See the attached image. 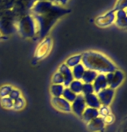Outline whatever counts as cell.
I'll use <instances>...</instances> for the list:
<instances>
[{
	"mask_svg": "<svg viewBox=\"0 0 127 132\" xmlns=\"http://www.w3.org/2000/svg\"><path fill=\"white\" fill-rule=\"evenodd\" d=\"M124 11H125V13H126V15H127V8H126L125 10H124Z\"/></svg>",
	"mask_w": 127,
	"mask_h": 132,
	"instance_id": "34",
	"label": "cell"
},
{
	"mask_svg": "<svg viewBox=\"0 0 127 132\" xmlns=\"http://www.w3.org/2000/svg\"><path fill=\"white\" fill-rule=\"evenodd\" d=\"M116 16V11L115 10H111L109 11H106V13L99 15L95 18V24L100 28H106L111 25H113L115 22Z\"/></svg>",
	"mask_w": 127,
	"mask_h": 132,
	"instance_id": "6",
	"label": "cell"
},
{
	"mask_svg": "<svg viewBox=\"0 0 127 132\" xmlns=\"http://www.w3.org/2000/svg\"><path fill=\"white\" fill-rule=\"evenodd\" d=\"M82 54L81 64L86 69L96 72L97 73L106 74L117 70L116 65L102 53L97 51H86Z\"/></svg>",
	"mask_w": 127,
	"mask_h": 132,
	"instance_id": "2",
	"label": "cell"
},
{
	"mask_svg": "<svg viewBox=\"0 0 127 132\" xmlns=\"http://www.w3.org/2000/svg\"><path fill=\"white\" fill-rule=\"evenodd\" d=\"M23 96V94H22V92L19 90L18 88H16V87H13V89L11 90V93H10V95L8 96L10 98L12 99L13 101H15L16 99L19 98L20 97Z\"/></svg>",
	"mask_w": 127,
	"mask_h": 132,
	"instance_id": "29",
	"label": "cell"
},
{
	"mask_svg": "<svg viewBox=\"0 0 127 132\" xmlns=\"http://www.w3.org/2000/svg\"><path fill=\"white\" fill-rule=\"evenodd\" d=\"M51 104L54 106V109L57 111H61L64 113H69L72 112L71 110V103H69L64 99L62 97H58V98H51Z\"/></svg>",
	"mask_w": 127,
	"mask_h": 132,
	"instance_id": "8",
	"label": "cell"
},
{
	"mask_svg": "<svg viewBox=\"0 0 127 132\" xmlns=\"http://www.w3.org/2000/svg\"><path fill=\"white\" fill-rule=\"evenodd\" d=\"M127 8V0H117L115 6L113 10L115 11H120V10H125Z\"/></svg>",
	"mask_w": 127,
	"mask_h": 132,
	"instance_id": "30",
	"label": "cell"
},
{
	"mask_svg": "<svg viewBox=\"0 0 127 132\" xmlns=\"http://www.w3.org/2000/svg\"><path fill=\"white\" fill-rule=\"evenodd\" d=\"M93 91L95 94H97L99 92H100L101 90H103L105 88H107L108 85H107V81H106V74L98 73L96 79H94V81L93 82Z\"/></svg>",
	"mask_w": 127,
	"mask_h": 132,
	"instance_id": "12",
	"label": "cell"
},
{
	"mask_svg": "<svg viewBox=\"0 0 127 132\" xmlns=\"http://www.w3.org/2000/svg\"><path fill=\"white\" fill-rule=\"evenodd\" d=\"M16 30L23 38L32 39L38 34L36 23L31 15L22 17L16 23Z\"/></svg>",
	"mask_w": 127,
	"mask_h": 132,
	"instance_id": "3",
	"label": "cell"
},
{
	"mask_svg": "<svg viewBox=\"0 0 127 132\" xmlns=\"http://www.w3.org/2000/svg\"><path fill=\"white\" fill-rule=\"evenodd\" d=\"M61 97L64 99H66L68 102H69V103H73L74 101V99L76 98L77 95L74 92H72L68 87H65L63 90V93H62Z\"/></svg>",
	"mask_w": 127,
	"mask_h": 132,
	"instance_id": "22",
	"label": "cell"
},
{
	"mask_svg": "<svg viewBox=\"0 0 127 132\" xmlns=\"http://www.w3.org/2000/svg\"><path fill=\"white\" fill-rule=\"evenodd\" d=\"M61 74L63 77L64 82H63V86L65 87H68V86L70 85V83L74 80V77L73 73H72V69L70 68H68L65 63H62L61 65H60L58 70Z\"/></svg>",
	"mask_w": 127,
	"mask_h": 132,
	"instance_id": "10",
	"label": "cell"
},
{
	"mask_svg": "<svg viewBox=\"0 0 127 132\" xmlns=\"http://www.w3.org/2000/svg\"><path fill=\"white\" fill-rule=\"evenodd\" d=\"M12 89H13V86L9 84L3 85V86H0V98L8 97Z\"/></svg>",
	"mask_w": 127,
	"mask_h": 132,
	"instance_id": "24",
	"label": "cell"
},
{
	"mask_svg": "<svg viewBox=\"0 0 127 132\" xmlns=\"http://www.w3.org/2000/svg\"><path fill=\"white\" fill-rule=\"evenodd\" d=\"M82 86H83V82L81 80H76V79H74V80L70 83V85L68 86V88L70 89L72 92H74L76 95H79V94H81Z\"/></svg>",
	"mask_w": 127,
	"mask_h": 132,
	"instance_id": "21",
	"label": "cell"
},
{
	"mask_svg": "<svg viewBox=\"0 0 127 132\" xmlns=\"http://www.w3.org/2000/svg\"><path fill=\"white\" fill-rule=\"evenodd\" d=\"M97 117H99V111L98 109H94V108H90V107H86L85 109L84 112L82 113L81 118L85 123L88 124L89 122H91L93 119L96 118Z\"/></svg>",
	"mask_w": 127,
	"mask_h": 132,
	"instance_id": "15",
	"label": "cell"
},
{
	"mask_svg": "<svg viewBox=\"0 0 127 132\" xmlns=\"http://www.w3.org/2000/svg\"><path fill=\"white\" fill-rule=\"evenodd\" d=\"M114 23L116 24L117 27H118L120 29H127V15L124 10L116 11Z\"/></svg>",
	"mask_w": 127,
	"mask_h": 132,
	"instance_id": "14",
	"label": "cell"
},
{
	"mask_svg": "<svg viewBox=\"0 0 127 132\" xmlns=\"http://www.w3.org/2000/svg\"><path fill=\"white\" fill-rule=\"evenodd\" d=\"M88 128L92 132H104L106 123L101 117H97L88 123Z\"/></svg>",
	"mask_w": 127,
	"mask_h": 132,
	"instance_id": "11",
	"label": "cell"
},
{
	"mask_svg": "<svg viewBox=\"0 0 127 132\" xmlns=\"http://www.w3.org/2000/svg\"><path fill=\"white\" fill-rule=\"evenodd\" d=\"M1 38H2V34L0 33V39H1Z\"/></svg>",
	"mask_w": 127,
	"mask_h": 132,
	"instance_id": "35",
	"label": "cell"
},
{
	"mask_svg": "<svg viewBox=\"0 0 127 132\" xmlns=\"http://www.w3.org/2000/svg\"><path fill=\"white\" fill-rule=\"evenodd\" d=\"M86 108V104L85 102L84 96L82 94L77 95L76 98L73 103H71V110L77 117L81 118L82 113L84 112L85 109Z\"/></svg>",
	"mask_w": 127,
	"mask_h": 132,
	"instance_id": "9",
	"label": "cell"
},
{
	"mask_svg": "<svg viewBox=\"0 0 127 132\" xmlns=\"http://www.w3.org/2000/svg\"><path fill=\"white\" fill-rule=\"evenodd\" d=\"M65 86L63 85H57V84H52L49 88V93H50L52 98H58L61 97L63 90Z\"/></svg>",
	"mask_w": 127,
	"mask_h": 132,
	"instance_id": "19",
	"label": "cell"
},
{
	"mask_svg": "<svg viewBox=\"0 0 127 132\" xmlns=\"http://www.w3.org/2000/svg\"><path fill=\"white\" fill-rule=\"evenodd\" d=\"M106 79L107 81L108 87L113 90H115L120 85L123 83L124 79V74L120 70H115L112 73H108L106 74Z\"/></svg>",
	"mask_w": 127,
	"mask_h": 132,
	"instance_id": "5",
	"label": "cell"
},
{
	"mask_svg": "<svg viewBox=\"0 0 127 132\" xmlns=\"http://www.w3.org/2000/svg\"><path fill=\"white\" fill-rule=\"evenodd\" d=\"M13 100L11 99L9 97L0 98V105L5 110H12L13 108Z\"/></svg>",
	"mask_w": 127,
	"mask_h": 132,
	"instance_id": "25",
	"label": "cell"
},
{
	"mask_svg": "<svg viewBox=\"0 0 127 132\" xmlns=\"http://www.w3.org/2000/svg\"><path fill=\"white\" fill-rule=\"evenodd\" d=\"M97 75H98V73L96 72L89 70V69H86L83 76H82L81 81L84 84H93V82L96 79Z\"/></svg>",
	"mask_w": 127,
	"mask_h": 132,
	"instance_id": "18",
	"label": "cell"
},
{
	"mask_svg": "<svg viewBox=\"0 0 127 132\" xmlns=\"http://www.w3.org/2000/svg\"><path fill=\"white\" fill-rule=\"evenodd\" d=\"M92 93H94L93 84H84L83 83L82 92H81L82 95L85 96V95H88V94H92Z\"/></svg>",
	"mask_w": 127,
	"mask_h": 132,
	"instance_id": "27",
	"label": "cell"
},
{
	"mask_svg": "<svg viewBox=\"0 0 127 132\" xmlns=\"http://www.w3.org/2000/svg\"><path fill=\"white\" fill-rule=\"evenodd\" d=\"M53 48V40L51 37L46 36L41 41L35 50L34 58L36 61H42L49 55Z\"/></svg>",
	"mask_w": 127,
	"mask_h": 132,
	"instance_id": "4",
	"label": "cell"
},
{
	"mask_svg": "<svg viewBox=\"0 0 127 132\" xmlns=\"http://www.w3.org/2000/svg\"><path fill=\"white\" fill-rule=\"evenodd\" d=\"M85 102H86V107H90V108L99 109L101 106V104L99 102L98 97L95 93L88 94V95L84 96Z\"/></svg>",
	"mask_w": 127,
	"mask_h": 132,
	"instance_id": "16",
	"label": "cell"
},
{
	"mask_svg": "<svg viewBox=\"0 0 127 132\" xmlns=\"http://www.w3.org/2000/svg\"><path fill=\"white\" fill-rule=\"evenodd\" d=\"M98 111H99V117H101V118H105V117L112 114V111L110 108H109V106H106V105H101L98 109Z\"/></svg>",
	"mask_w": 127,
	"mask_h": 132,
	"instance_id": "28",
	"label": "cell"
},
{
	"mask_svg": "<svg viewBox=\"0 0 127 132\" xmlns=\"http://www.w3.org/2000/svg\"><path fill=\"white\" fill-rule=\"evenodd\" d=\"M30 11L36 23L39 38L42 40L60 18L68 15L70 10L57 5L49 0H37L33 4Z\"/></svg>",
	"mask_w": 127,
	"mask_h": 132,
	"instance_id": "1",
	"label": "cell"
},
{
	"mask_svg": "<svg viewBox=\"0 0 127 132\" xmlns=\"http://www.w3.org/2000/svg\"><path fill=\"white\" fill-rule=\"evenodd\" d=\"M51 82L52 84H57V85H63L64 79L63 77L59 71H56L53 75H52L51 78Z\"/></svg>",
	"mask_w": 127,
	"mask_h": 132,
	"instance_id": "26",
	"label": "cell"
},
{
	"mask_svg": "<svg viewBox=\"0 0 127 132\" xmlns=\"http://www.w3.org/2000/svg\"><path fill=\"white\" fill-rule=\"evenodd\" d=\"M103 118V120L106 124H111V123H113L114 121V117L113 114H110V115L105 117V118Z\"/></svg>",
	"mask_w": 127,
	"mask_h": 132,
	"instance_id": "32",
	"label": "cell"
},
{
	"mask_svg": "<svg viewBox=\"0 0 127 132\" xmlns=\"http://www.w3.org/2000/svg\"><path fill=\"white\" fill-rule=\"evenodd\" d=\"M118 132H127V117L124 118L121 123L119 124Z\"/></svg>",
	"mask_w": 127,
	"mask_h": 132,
	"instance_id": "31",
	"label": "cell"
},
{
	"mask_svg": "<svg viewBox=\"0 0 127 132\" xmlns=\"http://www.w3.org/2000/svg\"><path fill=\"white\" fill-rule=\"evenodd\" d=\"M96 95L98 97L101 105L109 106L113 100L114 95H115V90H113V89L107 87V88H105L100 92H99Z\"/></svg>",
	"mask_w": 127,
	"mask_h": 132,
	"instance_id": "7",
	"label": "cell"
},
{
	"mask_svg": "<svg viewBox=\"0 0 127 132\" xmlns=\"http://www.w3.org/2000/svg\"><path fill=\"white\" fill-rule=\"evenodd\" d=\"M69 1H70V0H54V3L59 6L64 7L69 3Z\"/></svg>",
	"mask_w": 127,
	"mask_h": 132,
	"instance_id": "33",
	"label": "cell"
},
{
	"mask_svg": "<svg viewBox=\"0 0 127 132\" xmlns=\"http://www.w3.org/2000/svg\"><path fill=\"white\" fill-rule=\"evenodd\" d=\"M81 58H82L81 54H74V55L68 57V58L66 60L65 64L68 67V68H70L72 69L75 66H77V65L81 63Z\"/></svg>",
	"mask_w": 127,
	"mask_h": 132,
	"instance_id": "17",
	"label": "cell"
},
{
	"mask_svg": "<svg viewBox=\"0 0 127 132\" xmlns=\"http://www.w3.org/2000/svg\"><path fill=\"white\" fill-rule=\"evenodd\" d=\"M14 30H16V23L6 18L0 19V33L2 36L11 34Z\"/></svg>",
	"mask_w": 127,
	"mask_h": 132,
	"instance_id": "13",
	"label": "cell"
},
{
	"mask_svg": "<svg viewBox=\"0 0 127 132\" xmlns=\"http://www.w3.org/2000/svg\"><path fill=\"white\" fill-rule=\"evenodd\" d=\"M25 107H26V100L23 98V96H22L13 102V108H12V110L19 111L23 110Z\"/></svg>",
	"mask_w": 127,
	"mask_h": 132,
	"instance_id": "23",
	"label": "cell"
},
{
	"mask_svg": "<svg viewBox=\"0 0 127 132\" xmlns=\"http://www.w3.org/2000/svg\"><path fill=\"white\" fill-rule=\"evenodd\" d=\"M86 71V68L85 67L82 65L81 63L77 65L74 68H72V73H73V77L74 79H76V80H81L82 76Z\"/></svg>",
	"mask_w": 127,
	"mask_h": 132,
	"instance_id": "20",
	"label": "cell"
}]
</instances>
